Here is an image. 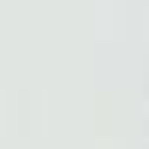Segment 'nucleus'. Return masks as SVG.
<instances>
[]
</instances>
